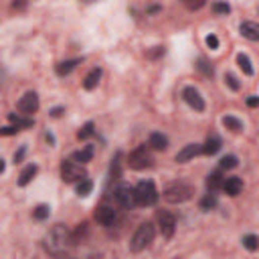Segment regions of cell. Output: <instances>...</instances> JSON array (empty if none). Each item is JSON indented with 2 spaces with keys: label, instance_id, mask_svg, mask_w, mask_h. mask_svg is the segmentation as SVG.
I'll use <instances>...</instances> for the list:
<instances>
[{
  "label": "cell",
  "instance_id": "obj_19",
  "mask_svg": "<svg viewBox=\"0 0 259 259\" xmlns=\"http://www.w3.org/2000/svg\"><path fill=\"white\" fill-rule=\"evenodd\" d=\"M39 172V168H37V164H29L23 172H21V176H19V186H27L32 178H34V174Z\"/></svg>",
  "mask_w": 259,
  "mask_h": 259
},
{
  "label": "cell",
  "instance_id": "obj_16",
  "mask_svg": "<svg viewBox=\"0 0 259 259\" xmlns=\"http://www.w3.org/2000/svg\"><path fill=\"white\" fill-rule=\"evenodd\" d=\"M99 79H101V69H91V71L87 73V77L83 79V87L87 89V91L95 89L97 83H99Z\"/></svg>",
  "mask_w": 259,
  "mask_h": 259
},
{
  "label": "cell",
  "instance_id": "obj_30",
  "mask_svg": "<svg viewBox=\"0 0 259 259\" xmlns=\"http://www.w3.org/2000/svg\"><path fill=\"white\" fill-rule=\"evenodd\" d=\"M243 245H245V249H249V251H257L259 241H257L255 235H245V237H243Z\"/></svg>",
  "mask_w": 259,
  "mask_h": 259
},
{
  "label": "cell",
  "instance_id": "obj_3",
  "mask_svg": "<svg viewBox=\"0 0 259 259\" xmlns=\"http://www.w3.org/2000/svg\"><path fill=\"white\" fill-rule=\"evenodd\" d=\"M152 241H154V225L152 223H142V225L136 229V233L130 241V249L134 253H140L152 243Z\"/></svg>",
  "mask_w": 259,
  "mask_h": 259
},
{
  "label": "cell",
  "instance_id": "obj_15",
  "mask_svg": "<svg viewBox=\"0 0 259 259\" xmlns=\"http://www.w3.org/2000/svg\"><path fill=\"white\" fill-rule=\"evenodd\" d=\"M8 119L12 122L14 128L19 130H27V128H32V117H27V115H21V114H8Z\"/></svg>",
  "mask_w": 259,
  "mask_h": 259
},
{
  "label": "cell",
  "instance_id": "obj_6",
  "mask_svg": "<svg viewBox=\"0 0 259 259\" xmlns=\"http://www.w3.org/2000/svg\"><path fill=\"white\" fill-rule=\"evenodd\" d=\"M152 154L148 150V146H140V148H136L132 154H130V158H128V164L132 170H144V168H150L152 166Z\"/></svg>",
  "mask_w": 259,
  "mask_h": 259
},
{
  "label": "cell",
  "instance_id": "obj_27",
  "mask_svg": "<svg viewBox=\"0 0 259 259\" xmlns=\"http://www.w3.org/2000/svg\"><path fill=\"white\" fill-rule=\"evenodd\" d=\"M237 164H239L237 156H231V154H229V156H223L221 162H219V166H221L223 170H231V168H235Z\"/></svg>",
  "mask_w": 259,
  "mask_h": 259
},
{
  "label": "cell",
  "instance_id": "obj_8",
  "mask_svg": "<svg viewBox=\"0 0 259 259\" xmlns=\"http://www.w3.org/2000/svg\"><path fill=\"white\" fill-rule=\"evenodd\" d=\"M114 201L122 206V209H134L136 199H134V188L130 186H117L114 191Z\"/></svg>",
  "mask_w": 259,
  "mask_h": 259
},
{
  "label": "cell",
  "instance_id": "obj_11",
  "mask_svg": "<svg viewBox=\"0 0 259 259\" xmlns=\"http://www.w3.org/2000/svg\"><path fill=\"white\" fill-rule=\"evenodd\" d=\"M182 97H184V101L188 103V106L195 108L197 112H202V110H204V99L201 97L199 89H195V87H184Z\"/></svg>",
  "mask_w": 259,
  "mask_h": 259
},
{
  "label": "cell",
  "instance_id": "obj_22",
  "mask_svg": "<svg viewBox=\"0 0 259 259\" xmlns=\"http://www.w3.org/2000/svg\"><path fill=\"white\" fill-rule=\"evenodd\" d=\"M223 174H221V170H215V172H211L209 174V178H206V186L211 188V191H217V188H221L223 186Z\"/></svg>",
  "mask_w": 259,
  "mask_h": 259
},
{
  "label": "cell",
  "instance_id": "obj_4",
  "mask_svg": "<svg viewBox=\"0 0 259 259\" xmlns=\"http://www.w3.org/2000/svg\"><path fill=\"white\" fill-rule=\"evenodd\" d=\"M61 178L67 184L81 182V180L87 178V170H85L81 164H75L71 160H63L61 162Z\"/></svg>",
  "mask_w": 259,
  "mask_h": 259
},
{
  "label": "cell",
  "instance_id": "obj_7",
  "mask_svg": "<svg viewBox=\"0 0 259 259\" xmlns=\"http://www.w3.org/2000/svg\"><path fill=\"white\" fill-rule=\"evenodd\" d=\"M19 112H21V115H27V117H30L34 112L39 110V95L34 93V91H27L21 99H19Z\"/></svg>",
  "mask_w": 259,
  "mask_h": 259
},
{
  "label": "cell",
  "instance_id": "obj_32",
  "mask_svg": "<svg viewBox=\"0 0 259 259\" xmlns=\"http://www.w3.org/2000/svg\"><path fill=\"white\" fill-rule=\"evenodd\" d=\"M225 83L229 85V87L233 89V91H239V87H241V83H239V79L233 75V73H227L225 75Z\"/></svg>",
  "mask_w": 259,
  "mask_h": 259
},
{
  "label": "cell",
  "instance_id": "obj_12",
  "mask_svg": "<svg viewBox=\"0 0 259 259\" xmlns=\"http://www.w3.org/2000/svg\"><path fill=\"white\" fill-rule=\"evenodd\" d=\"M223 191H225L229 197H237L241 191H243V180L241 178H237V176H229V178H225L223 180Z\"/></svg>",
  "mask_w": 259,
  "mask_h": 259
},
{
  "label": "cell",
  "instance_id": "obj_20",
  "mask_svg": "<svg viewBox=\"0 0 259 259\" xmlns=\"http://www.w3.org/2000/svg\"><path fill=\"white\" fill-rule=\"evenodd\" d=\"M81 61L79 59H71V61H63V63H59L57 67H55V71H57V75H61V77H65V75H69L73 71V69L79 65Z\"/></svg>",
  "mask_w": 259,
  "mask_h": 259
},
{
  "label": "cell",
  "instance_id": "obj_28",
  "mask_svg": "<svg viewBox=\"0 0 259 259\" xmlns=\"http://www.w3.org/2000/svg\"><path fill=\"white\" fill-rule=\"evenodd\" d=\"M93 136V122H87V124H85L79 132H77V138H79V140H87V138H91Z\"/></svg>",
  "mask_w": 259,
  "mask_h": 259
},
{
  "label": "cell",
  "instance_id": "obj_24",
  "mask_svg": "<svg viewBox=\"0 0 259 259\" xmlns=\"http://www.w3.org/2000/svg\"><path fill=\"white\" fill-rule=\"evenodd\" d=\"M223 124H225V128L231 130V132H241V130H243V124H241L239 119L233 117V115H225V117H223Z\"/></svg>",
  "mask_w": 259,
  "mask_h": 259
},
{
  "label": "cell",
  "instance_id": "obj_39",
  "mask_svg": "<svg viewBox=\"0 0 259 259\" xmlns=\"http://www.w3.org/2000/svg\"><path fill=\"white\" fill-rule=\"evenodd\" d=\"M202 4H204L202 0H199V2H186V8H191V10H199Z\"/></svg>",
  "mask_w": 259,
  "mask_h": 259
},
{
  "label": "cell",
  "instance_id": "obj_13",
  "mask_svg": "<svg viewBox=\"0 0 259 259\" xmlns=\"http://www.w3.org/2000/svg\"><path fill=\"white\" fill-rule=\"evenodd\" d=\"M199 154H202V146L201 144H188L176 154V162H186V160L199 156Z\"/></svg>",
  "mask_w": 259,
  "mask_h": 259
},
{
  "label": "cell",
  "instance_id": "obj_38",
  "mask_svg": "<svg viewBox=\"0 0 259 259\" xmlns=\"http://www.w3.org/2000/svg\"><path fill=\"white\" fill-rule=\"evenodd\" d=\"M160 55H164V49H162V47H154V51H150V53H148L150 59H156V57H160Z\"/></svg>",
  "mask_w": 259,
  "mask_h": 259
},
{
  "label": "cell",
  "instance_id": "obj_1",
  "mask_svg": "<svg viewBox=\"0 0 259 259\" xmlns=\"http://www.w3.org/2000/svg\"><path fill=\"white\" fill-rule=\"evenodd\" d=\"M73 245H75V239H73L71 229H69L67 225H61V223L51 227V231L45 237V249L55 257L67 253Z\"/></svg>",
  "mask_w": 259,
  "mask_h": 259
},
{
  "label": "cell",
  "instance_id": "obj_41",
  "mask_svg": "<svg viewBox=\"0 0 259 259\" xmlns=\"http://www.w3.org/2000/svg\"><path fill=\"white\" fill-rule=\"evenodd\" d=\"M61 114H63V108H55L53 112H51V115H53V117H59Z\"/></svg>",
  "mask_w": 259,
  "mask_h": 259
},
{
  "label": "cell",
  "instance_id": "obj_25",
  "mask_svg": "<svg viewBox=\"0 0 259 259\" xmlns=\"http://www.w3.org/2000/svg\"><path fill=\"white\" fill-rule=\"evenodd\" d=\"M91 191H93V182H91L89 178H85V180L77 182V195H79V197H87Z\"/></svg>",
  "mask_w": 259,
  "mask_h": 259
},
{
  "label": "cell",
  "instance_id": "obj_36",
  "mask_svg": "<svg viewBox=\"0 0 259 259\" xmlns=\"http://www.w3.org/2000/svg\"><path fill=\"white\" fill-rule=\"evenodd\" d=\"M204 41H206V47L209 49H219V39L215 37V34H209Z\"/></svg>",
  "mask_w": 259,
  "mask_h": 259
},
{
  "label": "cell",
  "instance_id": "obj_42",
  "mask_svg": "<svg viewBox=\"0 0 259 259\" xmlns=\"http://www.w3.org/2000/svg\"><path fill=\"white\" fill-rule=\"evenodd\" d=\"M4 168H6V164H4V160H2V158H0V174L4 172Z\"/></svg>",
  "mask_w": 259,
  "mask_h": 259
},
{
  "label": "cell",
  "instance_id": "obj_21",
  "mask_svg": "<svg viewBox=\"0 0 259 259\" xmlns=\"http://www.w3.org/2000/svg\"><path fill=\"white\" fill-rule=\"evenodd\" d=\"M71 158H73L75 162H81V164H85V162H91V158H93V146H85L83 150L75 152Z\"/></svg>",
  "mask_w": 259,
  "mask_h": 259
},
{
  "label": "cell",
  "instance_id": "obj_40",
  "mask_svg": "<svg viewBox=\"0 0 259 259\" xmlns=\"http://www.w3.org/2000/svg\"><path fill=\"white\" fill-rule=\"evenodd\" d=\"M247 106H249V108H257V106H259V99H257L255 95L247 97Z\"/></svg>",
  "mask_w": 259,
  "mask_h": 259
},
{
  "label": "cell",
  "instance_id": "obj_35",
  "mask_svg": "<svg viewBox=\"0 0 259 259\" xmlns=\"http://www.w3.org/2000/svg\"><path fill=\"white\" fill-rule=\"evenodd\" d=\"M21 130L19 128H14V126H6V128H0V136H14V134H19Z\"/></svg>",
  "mask_w": 259,
  "mask_h": 259
},
{
  "label": "cell",
  "instance_id": "obj_37",
  "mask_svg": "<svg viewBox=\"0 0 259 259\" xmlns=\"http://www.w3.org/2000/svg\"><path fill=\"white\" fill-rule=\"evenodd\" d=\"M25 154H27V146H21V150L14 154V162L19 164V162H23V158H25Z\"/></svg>",
  "mask_w": 259,
  "mask_h": 259
},
{
  "label": "cell",
  "instance_id": "obj_31",
  "mask_svg": "<svg viewBox=\"0 0 259 259\" xmlns=\"http://www.w3.org/2000/svg\"><path fill=\"white\" fill-rule=\"evenodd\" d=\"M197 69H199L201 73H204L206 77H211V75H213V67H211L209 63H206L204 59H199V61H197Z\"/></svg>",
  "mask_w": 259,
  "mask_h": 259
},
{
  "label": "cell",
  "instance_id": "obj_5",
  "mask_svg": "<svg viewBox=\"0 0 259 259\" xmlns=\"http://www.w3.org/2000/svg\"><path fill=\"white\" fill-rule=\"evenodd\" d=\"M193 197V186H188L184 182H178V184H172L164 191V199L172 204H178V202H186L188 199Z\"/></svg>",
  "mask_w": 259,
  "mask_h": 259
},
{
  "label": "cell",
  "instance_id": "obj_18",
  "mask_svg": "<svg viewBox=\"0 0 259 259\" xmlns=\"http://www.w3.org/2000/svg\"><path fill=\"white\" fill-rule=\"evenodd\" d=\"M148 146H152L154 150H166V148H168V140H166V136H162V134H158V132H154V134H150Z\"/></svg>",
  "mask_w": 259,
  "mask_h": 259
},
{
  "label": "cell",
  "instance_id": "obj_9",
  "mask_svg": "<svg viewBox=\"0 0 259 259\" xmlns=\"http://www.w3.org/2000/svg\"><path fill=\"white\" fill-rule=\"evenodd\" d=\"M158 227H160V233L170 239L172 235H174V229H176V219L174 215H170L168 211H160L158 213Z\"/></svg>",
  "mask_w": 259,
  "mask_h": 259
},
{
  "label": "cell",
  "instance_id": "obj_23",
  "mask_svg": "<svg viewBox=\"0 0 259 259\" xmlns=\"http://www.w3.org/2000/svg\"><path fill=\"white\" fill-rule=\"evenodd\" d=\"M237 65L243 69V73L245 75H253L255 71H253V67H251V61H249V57L247 55H243V53H239L237 55Z\"/></svg>",
  "mask_w": 259,
  "mask_h": 259
},
{
  "label": "cell",
  "instance_id": "obj_10",
  "mask_svg": "<svg viewBox=\"0 0 259 259\" xmlns=\"http://www.w3.org/2000/svg\"><path fill=\"white\" fill-rule=\"evenodd\" d=\"M95 221L99 223V225H106V227H110V225H114L115 223V219H117V213L114 211V206H108V204H101V206H97L95 209Z\"/></svg>",
  "mask_w": 259,
  "mask_h": 259
},
{
  "label": "cell",
  "instance_id": "obj_33",
  "mask_svg": "<svg viewBox=\"0 0 259 259\" xmlns=\"http://www.w3.org/2000/svg\"><path fill=\"white\" fill-rule=\"evenodd\" d=\"M211 8H213L215 12H219V14H229V12H231V6L225 4V2H215Z\"/></svg>",
  "mask_w": 259,
  "mask_h": 259
},
{
  "label": "cell",
  "instance_id": "obj_14",
  "mask_svg": "<svg viewBox=\"0 0 259 259\" xmlns=\"http://www.w3.org/2000/svg\"><path fill=\"white\" fill-rule=\"evenodd\" d=\"M239 30H241V34H243L245 39H249V41H259V27H257L255 23H251V21L241 23Z\"/></svg>",
  "mask_w": 259,
  "mask_h": 259
},
{
  "label": "cell",
  "instance_id": "obj_29",
  "mask_svg": "<svg viewBox=\"0 0 259 259\" xmlns=\"http://www.w3.org/2000/svg\"><path fill=\"white\" fill-rule=\"evenodd\" d=\"M215 206H217V197L215 195H206L201 201V209H204V211H211V209H215Z\"/></svg>",
  "mask_w": 259,
  "mask_h": 259
},
{
  "label": "cell",
  "instance_id": "obj_34",
  "mask_svg": "<svg viewBox=\"0 0 259 259\" xmlns=\"http://www.w3.org/2000/svg\"><path fill=\"white\" fill-rule=\"evenodd\" d=\"M119 174H122V172H119V156H115V160H114V164H112V178L117 180Z\"/></svg>",
  "mask_w": 259,
  "mask_h": 259
},
{
  "label": "cell",
  "instance_id": "obj_2",
  "mask_svg": "<svg viewBox=\"0 0 259 259\" xmlns=\"http://www.w3.org/2000/svg\"><path fill=\"white\" fill-rule=\"evenodd\" d=\"M134 199H136V204H140V206H152V204H156L158 191H156V186H154V182L152 180L138 182V186L134 188Z\"/></svg>",
  "mask_w": 259,
  "mask_h": 259
},
{
  "label": "cell",
  "instance_id": "obj_26",
  "mask_svg": "<svg viewBox=\"0 0 259 259\" xmlns=\"http://www.w3.org/2000/svg\"><path fill=\"white\" fill-rule=\"evenodd\" d=\"M49 215H51V209L47 204H39L37 209L32 211V217L37 219V221H45V219H49Z\"/></svg>",
  "mask_w": 259,
  "mask_h": 259
},
{
  "label": "cell",
  "instance_id": "obj_17",
  "mask_svg": "<svg viewBox=\"0 0 259 259\" xmlns=\"http://www.w3.org/2000/svg\"><path fill=\"white\" fill-rule=\"evenodd\" d=\"M219 150H221V138L219 136H211L202 146V154H206V156H213V154H217Z\"/></svg>",
  "mask_w": 259,
  "mask_h": 259
}]
</instances>
